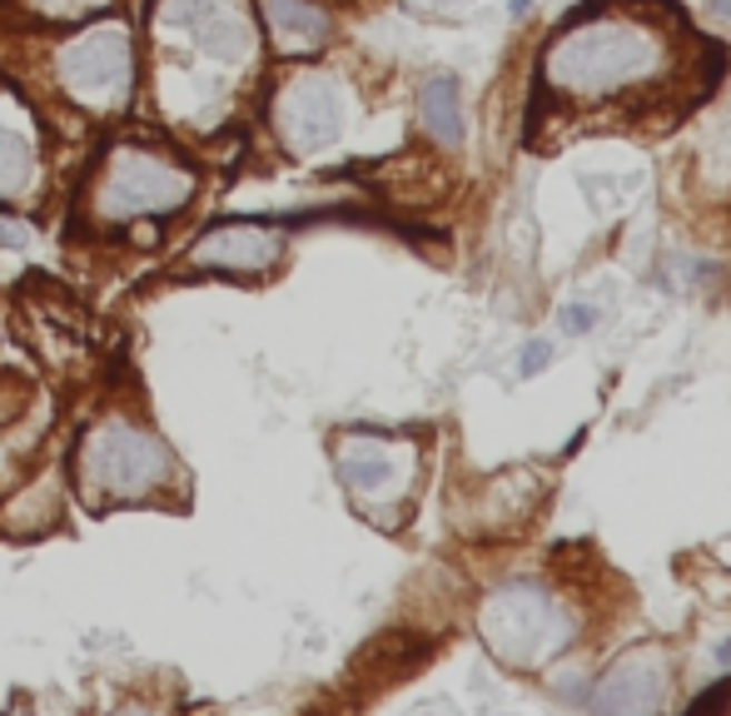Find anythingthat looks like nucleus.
Masks as SVG:
<instances>
[{
	"instance_id": "nucleus-1",
	"label": "nucleus",
	"mask_w": 731,
	"mask_h": 716,
	"mask_svg": "<svg viewBox=\"0 0 731 716\" xmlns=\"http://www.w3.org/2000/svg\"><path fill=\"white\" fill-rule=\"evenodd\" d=\"M662 70V40L638 20L607 16V0L572 10L567 30L547 46L543 85L572 100H607Z\"/></svg>"
},
{
	"instance_id": "nucleus-2",
	"label": "nucleus",
	"mask_w": 731,
	"mask_h": 716,
	"mask_svg": "<svg viewBox=\"0 0 731 716\" xmlns=\"http://www.w3.org/2000/svg\"><path fill=\"white\" fill-rule=\"evenodd\" d=\"M76 483L95 512H110L120 502H160L169 488H185V468L150 423L105 413L80 433Z\"/></svg>"
},
{
	"instance_id": "nucleus-3",
	"label": "nucleus",
	"mask_w": 731,
	"mask_h": 716,
	"mask_svg": "<svg viewBox=\"0 0 731 716\" xmlns=\"http://www.w3.org/2000/svg\"><path fill=\"white\" fill-rule=\"evenodd\" d=\"M199 189V169L179 155L150 145H110L95 159L90 179H85V199L95 224L105 229H130L140 219H169L195 199Z\"/></svg>"
},
{
	"instance_id": "nucleus-4",
	"label": "nucleus",
	"mask_w": 731,
	"mask_h": 716,
	"mask_svg": "<svg viewBox=\"0 0 731 716\" xmlns=\"http://www.w3.org/2000/svg\"><path fill=\"white\" fill-rule=\"evenodd\" d=\"M478 632L503 667L537 671L572 647V617L537 582H503L478 612Z\"/></svg>"
},
{
	"instance_id": "nucleus-5",
	"label": "nucleus",
	"mask_w": 731,
	"mask_h": 716,
	"mask_svg": "<svg viewBox=\"0 0 731 716\" xmlns=\"http://www.w3.org/2000/svg\"><path fill=\"white\" fill-rule=\"evenodd\" d=\"M56 85L90 115H120L135 90V36L125 20H105L56 46Z\"/></svg>"
},
{
	"instance_id": "nucleus-6",
	"label": "nucleus",
	"mask_w": 731,
	"mask_h": 716,
	"mask_svg": "<svg viewBox=\"0 0 731 716\" xmlns=\"http://www.w3.org/2000/svg\"><path fill=\"white\" fill-rule=\"evenodd\" d=\"M284 229L264 219H225L205 229L185 254V269L195 274H229V279H254V274L279 269L284 259Z\"/></svg>"
},
{
	"instance_id": "nucleus-7",
	"label": "nucleus",
	"mask_w": 731,
	"mask_h": 716,
	"mask_svg": "<svg viewBox=\"0 0 731 716\" xmlns=\"http://www.w3.org/2000/svg\"><path fill=\"white\" fill-rule=\"evenodd\" d=\"M274 130L289 155H314V149L334 145L344 130V105L338 90L324 75H294L284 90L274 95Z\"/></svg>"
},
{
	"instance_id": "nucleus-8",
	"label": "nucleus",
	"mask_w": 731,
	"mask_h": 716,
	"mask_svg": "<svg viewBox=\"0 0 731 716\" xmlns=\"http://www.w3.org/2000/svg\"><path fill=\"white\" fill-rule=\"evenodd\" d=\"M155 20L165 30H185L199 56L209 60L244 66L254 56V26L235 0H160Z\"/></svg>"
},
{
	"instance_id": "nucleus-9",
	"label": "nucleus",
	"mask_w": 731,
	"mask_h": 716,
	"mask_svg": "<svg viewBox=\"0 0 731 716\" xmlns=\"http://www.w3.org/2000/svg\"><path fill=\"white\" fill-rule=\"evenodd\" d=\"M334 468L338 483L364 502V512L378 498H398L408 483V463L394 453V438L384 433H344L334 448Z\"/></svg>"
},
{
	"instance_id": "nucleus-10",
	"label": "nucleus",
	"mask_w": 731,
	"mask_h": 716,
	"mask_svg": "<svg viewBox=\"0 0 731 716\" xmlns=\"http://www.w3.org/2000/svg\"><path fill=\"white\" fill-rule=\"evenodd\" d=\"M666 702V657L662 647H632L607 667L592 692V712L602 716H642Z\"/></svg>"
},
{
	"instance_id": "nucleus-11",
	"label": "nucleus",
	"mask_w": 731,
	"mask_h": 716,
	"mask_svg": "<svg viewBox=\"0 0 731 716\" xmlns=\"http://www.w3.org/2000/svg\"><path fill=\"white\" fill-rule=\"evenodd\" d=\"M259 16L279 56H314L328 46V30H334L328 10L314 0H259Z\"/></svg>"
},
{
	"instance_id": "nucleus-12",
	"label": "nucleus",
	"mask_w": 731,
	"mask_h": 716,
	"mask_svg": "<svg viewBox=\"0 0 731 716\" xmlns=\"http://www.w3.org/2000/svg\"><path fill=\"white\" fill-rule=\"evenodd\" d=\"M418 120L433 135V145L458 149L463 145V105H458V80L453 75H433L418 95Z\"/></svg>"
},
{
	"instance_id": "nucleus-13",
	"label": "nucleus",
	"mask_w": 731,
	"mask_h": 716,
	"mask_svg": "<svg viewBox=\"0 0 731 716\" xmlns=\"http://www.w3.org/2000/svg\"><path fill=\"white\" fill-rule=\"evenodd\" d=\"M30 169H36V149L20 140L16 130H0V199L16 195L30 179Z\"/></svg>"
},
{
	"instance_id": "nucleus-14",
	"label": "nucleus",
	"mask_w": 731,
	"mask_h": 716,
	"mask_svg": "<svg viewBox=\"0 0 731 716\" xmlns=\"http://www.w3.org/2000/svg\"><path fill=\"white\" fill-rule=\"evenodd\" d=\"M20 6H26L36 20H50V26H60V20H90V16H105V10H110L115 0H20Z\"/></svg>"
},
{
	"instance_id": "nucleus-15",
	"label": "nucleus",
	"mask_w": 731,
	"mask_h": 716,
	"mask_svg": "<svg viewBox=\"0 0 731 716\" xmlns=\"http://www.w3.org/2000/svg\"><path fill=\"white\" fill-rule=\"evenodd\" d=\"M20 409H26V389H20V383L10 379L6 369H0V429H6V423L16 419Z\"/></svg>"
},
{
	"instance_id": "nucleus-16",
	"label": "nucleus",
	"mask_w": 731,
	"mask_h": 716,
	"mask_svg": "<svg viewBox=\"0 0 731 716\" xmlns=\"http://www.w3.org/2000/svg\"><path fill=\"white\" fill-rule=\"evenodd\" d=\"M547 363H553V344H547V339H533V344H523L517 373H523V379H533V373H543Z\"/></svg>"
},
{
	"instance_id": "nucleus-17",
	"label": "nucleus",
	"mask_w": 731,
	"mask_h": 716,
	"mask_svg": "<svg viewBox=\"0 0 731 716\" xmlns=\"http://www.w3.org/2000/svg\"><path fill=\"white\" fill-rule=\"evenodd\" d=\"M563 328L567 334H592V328H597V308L592 304H563Z\"/></svg>"
},
{
	"instance_id": "nucleus-18",
	"label": "nucleus",
	"mask_w": 731,
	"mask_h": 716,
	"mask_svg": "<svg viewBox=\"0 0 731 716\" xmlns=\"http://www.w3.org/2000/svg\"><path fill=\"white\" fill-rule=\"evenodd\" d=\"M0 244H10V249H26L30 229H26V224H16V219H0Z\"/></svg>"
},
{
	"instance_id": "nucleus-19",
	"label": "nucleus",
	"mask_w": 731,
	"mask_h": 716,
	"mask_svg": "<svg viewBox=\"0 0 731 716\" xmlns=\"http://www.w3.org/2000/svg\"><path fill=\"white\" fill-rule=\"evenodd\" d=\"M702 10H707V20H712V26L731 30V0H702Z\"/></svg>"
},
{
	"instance_id": "nucleus-20",
	"label": "nucleus",
	"mask_w": 731,
	"mask_h": 716,
	"mask_svg": "<svg viewBox=\"0 0 731 716\" xmlns=\"http://www.w3.org/2000/svg\"><path fill=\"white\" fill-rule=\"evenodd\" d=\"M717 661H731V637L727 643H717Z\"/></svg>"
}]
</instances>
